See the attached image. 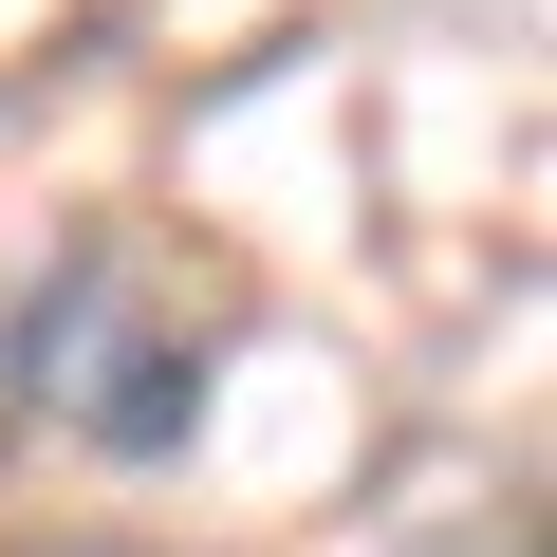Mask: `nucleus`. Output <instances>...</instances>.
<instances>
[{
	"label": "nucleus",
	"instance_id": "nucleus-1",
	"mask_svg": "<svg viewBox=\"0 0 557 557\" xmlns=\"http://www.w3.org/2000/svg\"><path fill=\"white\" fill-rule=\"evenodd\" d=\"M0 391H20L38 428H75L94 465H168L186 409H205V354H186V317L131 278V242H75L38 298H20V335H0Z\"/></svg>",
	"mask_w": 557,
	"mask_h": 557
},
{
	"label": "nucleus",
	"instance_id": "nucleus-2",
	"mask_svg": "<svg viewBox=\"0 0 557 557\" xmlns=\"http://www.w3.org/2000/svg\"><path fill=\"white\" fill-rule=\"evenodd\" d=\"M38 557H149V539H38Z\"/></svg>",
	"mask_w": 557,
	"mask_h": 557
}]
</instances>
